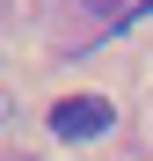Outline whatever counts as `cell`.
Returning <instances> with one entry per match:
<instances>
[{"label": "cell", "instance_id": "1", "mask_svg": "<svg viewBox=\"0 0 153 161\" xmlns=\"http://www.w3.org/2000/svg\"><path fill=\"white\" fill-rule=\"evenodd\" d=\"M117 125V110L102 95H66V103H51V132L59 139H102V132Z\"/></svg>", "mask_w": 153, "mask_h": 161}, {"label": "cell", "instance_id": "3", "mask_svg": "<svg viewBox=\"0 0 153 161\" xmlns=\"http://www.w3.org/2000/svg\"><path fill=\"white\" fill-rule=\"evenodd\" d=\"M0 117H8V95H0Z\"/></svg>", "mask_w": 153, "mask_h": 161}, {"label": "cell", "instance_id": "2", "mask_svg": "<svg viewBox=\"0 0 153 161\" xmlns=\"http://www.w3.org/2000/svg\"><path fill=\"white\" fill-rule=\"evenodd\" d=\"M88 8H124V0H88Z\"/></svg>", "mask_w": 153, "mask_h": 161}]
</instances>
